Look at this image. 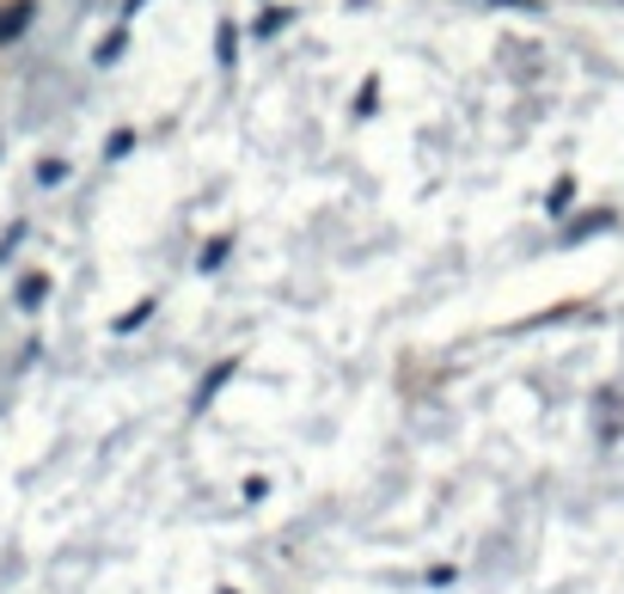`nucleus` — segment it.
I'll return each mask as SVG.
<instances>
[{
    "label": "nucleus",
    "instance_id": "1",
    "mask_svg": "<svg viewBox=\"0 0 624 594\" xmlns=\"http://www.w3.org/2000/svg\"><path fill=\"white\" fill-rule=\"evenodd\" d=\"M25 25H32V0H13V7H0V44H13Z\"/></svg>",
    "mask_w": 624,
    "mask_h": 594
},
{
    "label": "nucleus",
    "instance_id": "2",
    "mask_svg": "<svg viewBox=\"0 0 624 594\" xmlns=\"http://www.w3.org/2000/svg\"><path fill=\"white\" fill-rule=\"evenodd\" d=\"M44 295H49V282H44V276H25V282H19V300H25V307H37Z\"/></svg>",
    "mask_w": 624,
    "mask_h": 594
}]
</instances>
